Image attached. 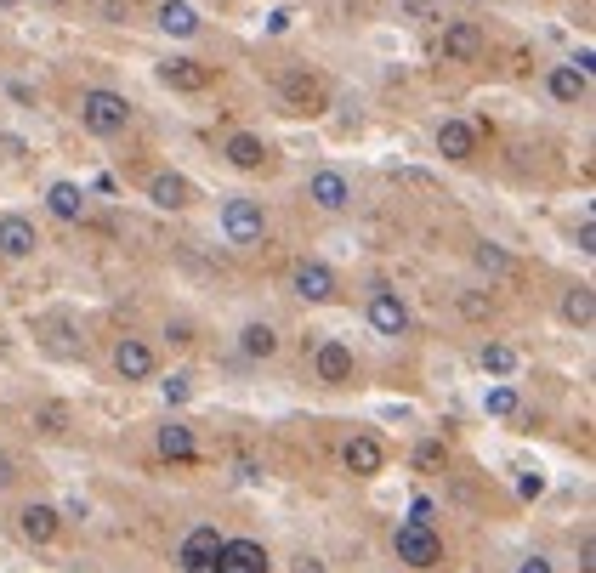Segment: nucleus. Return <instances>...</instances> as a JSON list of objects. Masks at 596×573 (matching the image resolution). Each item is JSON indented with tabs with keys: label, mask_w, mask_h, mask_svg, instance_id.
<instances>
[{
	"label": "nucleus",
	"mask_w": 596,
	"mask_h": 573,
	"mask_svg": "<svg viewBox=\"0 0 596 573\" xmlns=\"http://www.w3.org/2000/svg\"><path fill=\"white\" fill-rule=\"evenodd\" d=\"M239 352H245V358H256V364H267V358L279 352V330H273L267 318H250L245 330H239Z\"/></svg>",
	"instance_id": "21"
},
{
	"label": "nucleus",
	"mask_w": 596,
	"mask_h": 573,
	"mask_svg": "<svg viewBox=\"0 0 596 573\" xmlns=\"http://www.w3.org/2000/svg\"><path fill=\"white\" fill-rule=\"evenodd\" d=\"M455 307H460V318H472V324H489L494 318V301L483 296V290H460Z\"/></svg>",
	"instance_id": "28"
},
{
	"label": "nucleus",
	"mask_w": 596,
	"mask_h": 573,
	"mask_svg": "<svg viewBox=\"0 0 596 573\" xmlns=\"http://www.w3.org/2000/svg\"><path fill=\"white\" fill-rule=\"evenodd\" d=\"M483 409H489V415H517V386H494L489 398H483Z\"/></svg>",
	"instance_id": "31"
},
{
	"label": "nucleus",
	"mask_w": 596,
	"mask_h": 573,
	"mask_svg": "<svg viewBox=\"0 0 596 573\" xmlns=\"http://www.w3.org/2000/svg\"><path fill=\"white\" fill-rule=\"evenodd\" d=\"M216 568L222 573H267L273 568V556H267V545H256V539H222Z\"/></svg>",
	"instance_id": "11"
},
{
	"label": "nucleus",
	"mask_w": 596,
	"mask_h": 573,
	"mask_svg": "<svg viewBox=\"0 0 596 573\" xmlns=\"http://www.w3.org/2000/svg\"><path fill=\"white\" fill-rule=\"evenodd\" d=\"M545 91H551L557 103H585V97H591V80H585L574 63H557V69L545 74Z\"/></svg>",
	"instance_id": "19"
},
{
	"label": "nucleus",
	"mask_w": 596,
	"mask_h": 573,
	"mask_svg": "<svg viewBox=\"0 0 596 573\" xmlns=\"http://www.w3.org/2000/svg\"><path fill=\"white\" fill-rule=\"evenodd\" d=\"M12 483H18V460L0 449V488H12Z\"/></svg>",
	"instance_id": "37"
},
{
	"label": "nucleus",
	"mask_w": 596,
	"mask_h": 573,
	"mask_svg": "<svg viewBox=\"0 0 596 573\" xmlns=\"http://www.w3.org/2000/svg\"><path fill=\"white\" fill-rule=\"evenodd\" d=\"M404 12L415 23H432V18H438V0H404Z\"/></svg>",
	"instance_id": "33"
},
{
	"label": "nucleus",
	"mask_w": 596,
	"mask_h": 573,
	"mask_svg": "<svg viewBox=\"0 0 596 573\" xmlns=\"http://www.w3.org/2000/svg\"><path fill=\"white\" fill-rule=\"evenodd\" d=\"M409 522H426V528H432V500H426V494L409 505Z\"/></svg>",
	"instance_id": "38"
},
{
	"label": "nucleus",
	"mask_w": 596,
	"mask_h": 573,
	"mask_svg": "<svg viewBox=\"0 0 596 573\" xmlns=\"http://www.w3.org/2000/svg\"><path fill=\"white\" fill-rule=\"evenodd\" d=\"M477 364L489 369V375H500V381H506L511 369H517V352H511V347H506V341H489V347L477 352Z\"/></svg>",
	"instance_id": "27"
},
{
	"label": "nucleus",
	"mask_w": 596,
	"mask_h": 573,
	"mask_svg": "<svg viewBox=\"0 0 596 573\" xmlns=\"http://www.w3.org/2000/svg\"><path fill=\"white\" fill-rule=\"evenodd\" d=\"M154 443H159L165 460H193V426H182V420H165Z\"/></svg>",
	"instance_id": "24"
},
{
	"label": "nucleus",
	"mask_w": 596,
	"mask_h": 573,
	"mask_svg": "<svg viewBox=\"0 0 596 573\" xmlns=\"http://www.w3.org/2000/svg\"><path fill=\"white\" fill-rule=\"evenodd\" d=\"M165 335H171V347H193V324H188V318H171Z\"/></svg>",
	"instance_id": "32"
},
{
	"label": "nucleus",
	"mask_w": 596,
	"mask_h": 573,
	"mask_svg": "<svg viewBox=\"0 0 596 573\" xmlns=\"http://www.w3.org/2000/svg\"><path fill=\"white\" fill-rule=\"evenodd\" d=\"M290 573H324V562H318V556H301V562H296Z\"/></svg>",
	"instance_id": "40"
},
{
	"label": "nucleus",
	"mask_w": 596,
	"mask_h": 573,
	"mask_svg": "<svg viewBox=\"0 0 596 573\" xmlns=\"http://www.w3.org/2000/svg\"><path fill=\"white\" fill-rule=\"evenodd\" d=\"M211 63H199V57H171V63H159V86L171 91H211Z\"/></svg>",
	"instance_id": "13"
},
{
	"label": "nucleus",
	"mask_w": 596,
	"mask_h": 573,
	"mask_svg": "<svg viewBox=\"0 0 596 573\" xmlns=\"http://www.w3.org/2000/svg\"><path fill=\"white\" fill-rule=\"evenodd\" d=\"M472 267L477 273H489V278H500V273H511V256L500 250V244L483 239V244H472Z\"/></svg>",
	"instance_id": "25"
},
{
	"label": "nucleus",
	"mask_w": 596,
	"mask_h": 573,
	"mask_svg": "<svg viewBox=\"0 0 596 573\" xmlns=\"http://www.w3.org/2000/svg\"><path fill=\"white\" fill-rule=\"evenodd\" d=\"M176 556H205V562H216V556H222V534H216V528H193Z\"/></svg>",
	"instance_id": "26"
},
{
	"label": "nucleus",
	"mask_w": 596,
	"mask_h": 573,
	"mask_svg": "<svg viewBox=\"0 0 596 573\" xmlns=\"http://www.w3.org/2000/svg\"><path fill=\"white\" fill-rule=\"evenodd\" d=\"M279 97H284V108H290V114H324L330 86H324L318 74H307V69H290L279 80Z\"/></svg>",
	"instance_id": "6"
},
{
	"label": "nucleus",
	"mask_w": 596,
	"mask_h": 573,
	"mask_svg": "<svg viewBox=\"0 0 596 573\" xmlns=\"http://www.w3.org/2000/svg\"><path fill=\"white\" fill-rule=\"evenodd\" d=\"M517 494H523V500H540V494H545V477H540V471H534V477H523V483H517Z\"/></svg>",
	"instance_id": "35"
},
{
	"label": "nucleus",
	"mask_w": 596,
	"mask_h": 573,
	"mask_svg": "<svg viewBox=\"0 0 596 573\" xmlns=\"http://www.w3.org/2000/svg\"><path fill=\"white\" fill-rule=\"evenodd\" d=\"M176 562H182V573H222L216 562H205V556H176Z\"/></svg>",
	"instance_id": "36"
},
{
	"label": "nucleus",
	"mask_w": 596,
	"mask_h": 573,
	"mask_svg": "<svg viewBox=\"0 0 596 573\" xmlns=\"http://www.w3.org/2000/svg\"><path fill=\"white\" fill-rule=\"evenodd\" d=\"M46 6H57V0H46Z\"/></svg>",
	"instance_id": "41"
},
{
	"label": "nucleus",
	"mask_w": 596,
	"mask_h": 573,
	"mask_svg": "<svg viewBox=\"0 0 596 573\" xmlns=\"http://www.w3.org/2000/svg\"><path fill=\"white\" fill-rule=\"evenodd\" d=\"M222 154H228L233 171H262V165H267V142L250 137V131H239V137H228V148H222Z\"/></svg>",
	"instance_id": "22"
},
{
	"label": "nucleus",
	"mask_w": 596,
	"mask_h": 573,
	"mask_svg": "<svg viewBox=\"0 0 596 573\" xmlns=\"http://www.w3.org/2000/svg\"><path fill=\"white\" fill-rule=\"evenodd\" d=\"M392 551H398L404 568L426 573L443 562V539H438V528H426V522H398V528H392Z\"/></svg>",
	"instance_id": "2"
},
{
	"label": "nucleus",
	"mask_w": 596,
	"mask_h": 573,
	"mask_svg": "<svg viewBox=\"0 0 596 573\" xmlns=\"http://www.w3.org/2000/svg\"><path fill=\"white\" fill-rule=\"evenodd\" d=\"M159 29L176 40H188V35H199V12H193L188 0H165V6H159Z\"/></svg>",
	"instance_id": "23"
},
{
	"label": "nucleus",
	"mask_w": 596,
	"mask_h": 573,
	"mask_svg": "<svg viewBox=\"0 0 596 573\" xmlns=\"http://www.w3.org/2000/svg\"><path fill=\"white\" fill-rule=\"evenodd\" d=\"M557 313H562V324H568V330H591V324H596V296H591V284H574V290H562Z\"/></svg>",
	"instance_id": "18"
},
{
	"label": "nucleus",
	"mask_w": 596,
	"mask_h": 573,
	"mask_svg": "<svg viewBox=\"0 0 596 573\" xmlns=\"http://www.w3.org/2000/svg\"><path fill=\"white\" fill-rule=\"evenodd\" d=\"M369 330L392 335V341H398V335H409V301L398 296L392 284H375V290H369Z\"/></svg>",
	"instance_id": "5"
},
{
	"label": "nucleus",
	"mask_w": 596,
	"mask_h": 573,
	"mask_svg": "<svg viewBox=\"0 0 596 573\" xmlns=\"http://www.w3.org/2000/svg\"><path fill=\"white\" fill-rule=\"evenodd\" d=\"M341 466H347L352 477H381V471H386V443H381V437H369V432L347 437V449H341Z\"/></svg>",
	"instance_id": "9"
},
{
	"label": "nucleus",
	"mask_w": 596,
	"mask_h": 573,
	"mask_svg": "<svg viewBox=\"0 0 596 573\" xmlns=\"http://www.w3.org/2000/svg\"><path fill=\"white\" fill-rule=\"evenodd\" d=\"M483 46H489V40H483V29H477L472 18H455L449 29H443V40H438V57H443V63H477V57H483Z\"/></svg>",
	"instance_id": "8"
},
{
	"label": "nucleus",
	"mask_w": 596,
	"mask_h": 573,
	"mask_svg": "<svg viewBox=\"0 0 596 573\" xmlns=\"http://www.w3.org/2000/svg\"><path fill=\"white\" fill-rule=\"evenodd\" d=\"M80 125H86L91 137H120L125 125H131V103H125L120 91L91 86V91H80Z\"/></svg>",
	"instance_id": "1"
},
{
	"label": "nucleus",
	"mask_w": 596,
	"mask_h": 573,
	"mask_svg": "<svg viewBox=\"0 0 596 573\" xmlns=\"http://www.w3.org/2000/svg\"><path fill=\"white\" fill-rule=\"evenodd\" d=\"M40 250V233L29 216H0V256L6 261H29Z\"/></svg>",
	"instance_id": "15"
},
{
	"label": "nucleus",
	"mask_w": 596,
	"mask_h": 573,
	"mask_svg": "<svg viewBox=\"0 0 596 573\" xmlns=\"http://www.w3.org/2000/svg\"><path fill=\"white\" fill-rule=\"evenodd\" d=\"M517 573H551V562H545V556H523V562H517Z\"/></svg>",
	"instance_id": "39"
},
{
	"label": "nucleus",
	"mask_w": 596,
	"mask_h": 573,
	"mask_svg": "<svg viewBox=\"0 0 596 573\" xmlns=\"http://www.w3.org/2000/svg\"><path fill=\"white\" fill-rule=\"evenodd\" d=\"M46 210H52L57 222H80L86 216V188L80 182H52L46 188Z\"/></svg>",
	"instance_id": "20"
},
{
	"label": "nucleus",
	"mask_w": 596,
	"mask_h": 573,
	"mask_svg": "<svg viewBox=\"0 0 596 573\" xmlns=\"http://www.w3.org/2000/svg\"><path fill=\"white\" fill-rule=\"evenodd\" d=\"M222 239L228 244H262L267 239L262 199H228V205H222Z\"/></svg>",
	"instance_id": "3"
},
{
	"label": "nucleus",
	"mask_w": 596,
	"mask_h": 573,
	"mask_svg": "<svg viewBox=\"0 0 596 573\" xmlns=\"http://www.w3.org/2000/svg\"><path fill=\"white\" fill-rule=\"evenodd\" d=\"M290 290H296L307 307H330V301L341 296V278H335L324 261L307 256V261H296V267H290Z\"/></svg>",
	"instance_id": "4"
},
{
	"label": "nucleus",
	"mask_w": 596,
	"mask_h": 573,
	"mask_svg": "<svg viewBox=\"0 0 596 573\" xmlns=\"http://www.w3.org/2000/svg\"><path fill=\"white\" fill-rule=\"evenodd\" d=\"M443 460H449V449H443V437H426V443H415V471H438Z\"/></svg>",
	"instance_id": "29"
},
{
	"label": "nucleus",
	"mask_w": 596,
	"mask_h": 573,
	"mask_svg": "<svg viewBox=\"0 0 596 573\" xmlns=\"http://www.w3.org/2000/svg\"><path fill=\"white\" fill-rule=\"evenodd\" d=\"M307 199H313L318 210L341 216V210L352 205V182H347L341 171H330V165H324V171H313V176H307Z\"/></svg>",
	"instance_id": "10"
},
{
	"label": "nucleus",
	"mask_w": 596,
	"mask_h": 573,
	"mask_svg": "<svg viewBox=\"0 0 596 573\" xmlns=\"http://www.w3.org/2000/svg\"><path fill=\"white\" fill-rule=\"evenodd\" d=\"M188 375H171V381H165V403H188Z\"/></svg>",
	"instance_id": "34"
},
{
	"label": "nucleus",
	"mask_w": 596,
	"mask_h": 573,
	"mask_svg": "<svg viewBox=\"0 0 596 573\" xmlns=\"http://www.w3.org/2000/svg\"><path fill=\"white\" fill-rule=\"evenodd\" d=\"M154 347L142 341V335H120L114 341V375H120L125 386H137V381H154Z\"/></svg>",
	"instance_id": "7"
},
{
	"label": "nucleus",
	"mask_w": 596,
	"mask_h": 573,
	"mask_svg": "<svg viewBox=\"0 0 596 573\" xmlns=\"http://www.w3.org/2000/svg\"><path fill=\"white\" fill-rule=\"evenodd\" d=\"M148 199H154V210H188L193 205V182L182 171H159L154 182H148Z\"/></svg>",
	"instance_id": "16"
},
{
	"label": "nucleus",
	"mask_w": 596,
	"mask_h": 573,
	"mask_svg": "<svg viewBox=\"0 0 596 573\" xmlns=\"http://www.w3.org/2000/svg\"><path fill=\"white\" fill-rule=\"evenodd\" d=\"M57 528H63V511H57V505H46V500H29L18 511V534L29 539V545H52Z\"/></svg>",
	"instance_id": "12"
},
{
	"label": "nucleus",
	"mask_w": 596,
	"mask_h": 573,
	"mask_svg": "<svg viewBox=\"0 0 596 573\" xmlns=\"http://www.w3.org/2000/svg\"><path fill=\"white\" fill-rule=\"evenodd\" d=\"M313 375L324 386H347L352 381V347L347 341H318L313 347Z\"/></svg>",
	"instance_id": "14"
},
{
	"label": "nucleus",
	"mask_w": 596,
	"mask_h": 573,
	"mask_svg": "<svg viewBox=\"0 0 596 573\" xmlns=\"http://www.w3.org/2000/svg\"><path fill=\"white\" fill-rule=\"evenodd\" d=\"M438 154L455 159V165H466V159L477 154V131H472L466 120H443V125H438Z\"/></svg>",
	"instance_id": "17"
},
{
	"label": "nucleus",
	"mask_w": 596,
	"mask_h": 573,
	"mask_svg": "<svg viewBox=\"0 0 596 573\" xmlns=\"http://www.w3.org/2000/svg\"><path fill=\"white\" fill-rule=\"evenodd\" d=\"M35 426L46 437H63L69 432V409H57V403H46V409H35Z\"/></svg>",
	"instance_id": "30"
}]
</instances>
